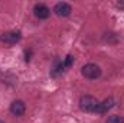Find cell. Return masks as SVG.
<instances>
[{
  "label": "cell",
  "mask_w": 124,
  "mask_h": 123,
  "mask_svg": "<svg viewBox=\"0 0 124 123\" xmlns=\"http://www.w3.org/2000/svg\"><path fill=\"white\" fill-rule=\"evenodd\" d=\"M98 100L93 97V96H82L79 98V109L82 112H87V113H91V112H95L97 106H98Z\"/></svg>",
  "instance_id": "1"
},
{
  "label": "cell",
  "mask_w": 124,
  "mask_h": 123,
  "mask_svg": "<svg viewBox=\"0 0 124 123\" xmlns=\"http://www.w3.org/2000/svg\"><path fill=\"white\" fill-rule=\"evenodd\" d=\"M81 72H82V75H84L85 78H88V80H95V78H98V77L101 75V70H100V67L95 65V64H87V65H84L82 70H81Z\"/></svg>",
  "instance_id": "2"
},
{
  "label": "cell",
  "mask_w": 124,
  "mask_h": 123,
  "mask_svg": "<svg viewBox=\"0 0 124 123\" xmlns=\"http://www.w3.org/2000/svg\"><path fill=\"white\" fill-rule=\"evenodd\" d=\"M20 38H22L20 32L9 31V32H4V33L0 36V41H1V42H4V44L13 45V44H16V42H19V41H20Z\"/></svg>",
  "instance_id": "3"
},
{
  "label": "cell",
  "mask_w": 124,
  "mask_h": 123,
  "mask_svg": "<svg viewBox=\"0 0 124 123\" xmlns=\"http://www.w3.org/2000/svg\"><path fill=\"white\" fill-rule=\"evenodd\" d=\"M54 12H55L59 18H66V16L71 15L72 7H71V4H68V3H65V1H59V3L55 4Z\"/></svg>",
  "instance_id": "4"
},
{
  "label": "cell",
  "mask_w": 124,
  "mask_h": 123,
  "mask_svg": "<svg viewBox=\"0 0 124 123\" xmlns=\"http://www.w3.org/2000/svg\"><path fill=\"white\" fill-rule=\"evenodd\" d=\"M33 13H35V16H36L38 19H48L49 15H51V10H49V7H48L46 4L38 3V4H35V7H33Z\"/></svg>",
  "instance_id": "5"
},
{
  "label": "cell",
  "mask_w": 124,
  "mask_h": 123,
  "mask_svg": "<svg viewBox=\"0 0 124 123\" xmlns=\"http://www.w3.org/2000/svg\"><path fill=\"white\" fill-rule=\"evenodd\" d=\"M113 107H114V98H113V97H108V98H105L104 101L98 103V106H97V109H95V113L104 114V113H107L108 110H111Z\"/></svg>",
  "instance_id": "6"
},
{
  "label": "cell",
  "mask_w": 124,
  "mask_h": 123,
  "mask_svg": "<svg viewBox=\"0 0 124 123\" xmlns=\"http://www.w3.org/2000/svg\"><path fill=\"white\" fill-rule=\"evenodd\" d=\"M25 112H26V106L22 100H15L10 104V113L13 116H22Z\"/></svg>",
  "instance_id": "7"
},
{
  "label": "cell",
  "mask_w": 124,
  "mask_h": 123,
  "mask_svg": "<svg viewBox=\"0 0 124 123\" xmlns=\"http://www.w3.org/2000/svg\"><path fill=\"white\" fill-rule=\"evenodd\" d=\"M72 62H74V57L72 55H66V58L62 61V65H63V70L65 68H69L71 65H72Z\"/></svg>",
  "instance_id": "8"
},
{
  "label": "cell",
  "mask_w": 124,
  "mask_h": 123,
  "mask_svg": "<svg viewBox=\"0 0 124 123\" xmlns=\"http://www.w3.org/2000/svg\"><path fill=\"white\" fill-rule=\"evenodd\" d=\"M107 123H124V119L117 116V114H114V116H110L107 119Z\"/></svg>",
  "instance_id": "9"
},
{
  "label": "cell",
  "mask_w": 124,
  "mask_h": 123,
  "mask_svg": "<svg viewBox=\"0 0 124 123\" xmlns=\"http://www.w3.org/2000/svg\"><path fill=\"white\" fill-rule=\"evenodd\" d=\"M117 6L118 7H124V3H117Z\"/></svg>",
  "instance_id": "10"
},
{
  "label": "cell",
  "mask_w": 124,
  "mask_h": 123,
  "mask_svg": "<svg viewBox=\"0 0 124 123\" xmlns=\"http://www.w3.org/2000/svg\"><path fill=\"white\" fill-rule=\"evenodd\" d=\"M0 123H4V122H1V120H0Z\"/></svg>",
  "instance_id": "11"
}]
</instances>
